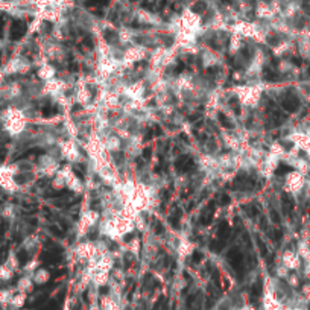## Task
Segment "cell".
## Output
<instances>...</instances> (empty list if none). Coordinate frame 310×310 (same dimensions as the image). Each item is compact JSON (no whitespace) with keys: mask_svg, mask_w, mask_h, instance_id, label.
<instances>
[{"mask_svg":"<svg viewBox=\"0 0 310 310\" xmlns=\"http://www.w3.org/2000/svg\"><path fill=\"white\" fill-rule=\"evenodd\" d=\"M205 8H207V6H205V3H202V2H198L196 5H193L192 11H193V12H198V14H199V12H204V11H205Z\"/></svg>","mask_w":310,"mask_h":310,"instance_id":"cell-4","label":"cell"},{"mask_svg":"<svg viewBox=\"0 0 310 310\" xmlns=\"http://www.w3.org/2000/svg\"><path fill=\"white\" fill-rule=\"evenodd\" d=\"M32 280L37 283V285H44L47 280H49V272L46 269H38L35 274H34V278Z\"/></svg>","mask_w":310,"mask_h":310,"instance_id":"cell-3","label":"cell"},{"mask_svg":"<svg viewBox=\"0 0 310 310\" xmlns=\"http://www.w3.org/2000/svg\"><path fill=\"white\" fill-rule=\"evenodd\" d=\"M282 260H283V266H286L288 269H298L301 266V257L295 251H285Z\"/></svg>","mask_w":310,"mask_h":310,"instance_id":"cell-2","label":"cell"},{"mask_svg":"<svg viewBox=\"0 0 310 310\" xmlns=\"http://www.w3.org/2000/svg\"><path fill=\"white\" fill-rule=\"evenodd\" d=\"M285 189L289 192V193H298L300 190H303L304 184H306V179H304V175L298 170H292L286 175L285 178Z\"/></svg>","mask_w":310,"mask_h":310,"instance_id":"cell-1","label":"cell"},{"mask_svg":"<svg viewBox=\"0 0 310 310\" xmlns=\"http://www.w3.org/2000/svg\"><path fill=\"white\" fill-rule=\"evenodd\" d=\"M131 2H136V0H131Z\"/></svg>","mask_w":310,"mask_h":310,"instance_id":"cell-5","label":"cell"}]
</instances>
